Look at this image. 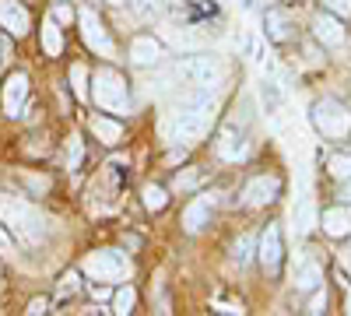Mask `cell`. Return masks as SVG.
<instances>
[{"label":"cell","instance_id":"8fae6325","mask_svg":"<svg viewBox=\"0 0 351 316\" xmlns=\"http://www.w3.org/2000/svg\"><path fill=\"white\" fill-rule=\"evenodd\" d=\"M8 218L18 225V232L28 239V243H39L46 236V225L39 218V211H32L28 204H8Z\"/></svg>","mask_w":351,"mask_h":316},{"label":"cell","instance_id":"d4e9b609","mask_svg":"<svg viewBox=\"0 0 351 316\" xmlns=\"http://www.w3.org/2000/svg\"><path fill=\"white\" fill-rule=\"evenodd\" d=\"M71 88H74V95L84 102L88 99V67L84 64H74L71 67Z\"/></svg>","mask_w":351,"mask_h":316},{"label":"cell","instance_id":"9c48e42d","mask_svg":"<svg viewBox=\"0 0 351 316\" xmlns=\"http://www.w3.org/2000/svg\"><path fill=\"white\" fill-rule=\"evenodd\" d=\"M0 106L11 120H18L25 106H28V74L25 71H11L8 81H4V92H0Z\"/></svg>","mask_w":351,"mask_h":316},{"label":"cell","instance_id":"5bb4252c","mask_svg":"<svg viewBox=\"0 0 351 316\" xmlns=\"http://www.w3.org/2000/svg\"><path fill=\"white\" fill-rule=\"evenodd\" d=\"M211 211H215V200L211 197H193L190 204H186V211H183V228H186L190 236L204 232V228L211 225Z\"/></svg>","mask_w":351,"mask_h":316},{"label":"cell","instance_id":"6da1fadb","mask_svg":"<svg viewBox=\"0 0 351 316\" xmlns=\"http://www.w3.org/2000/svg\"><path fill=\"white\" fill-rule=\"evenodd\" d=\"M211 112H215V95L204 88H186L176 99L172 120H169V134L172 141H197L204 130L211 127Z\"/></svg>","mask_w":351,"mask_h":316},{"label":"cell","instance_id":"4fadbf2b","mask_svg":"<svg viewBox=\"0 0 351 316\" xmlns=\"http://www.w3.org/2000/svg\"><path fill=\"white\" fill-rule=\"evenodd\" d=\"M313 36H316V42H324V46H344V25H341V18L337 14H330V11H319L316 18H313Z\"/></svg>","mask_w":351,"mask_h":316},{"label":"cell","instance_id":"d6986e66","mask_svg":"<svg viewBox=\"0 0 351 316\" xmlns=\"http://www.w3.org/2000/svg\"><path fill=\"white\" fill-rule=\"evenodd\" d=\"M319 281H324V267L313 264V260H306V264L295 271V289H299V292H316Z\"/></svg>","mask_w":351,"mask_h":316},{"label":"cell","instance_id":"603a6c76","mask_svg":"<svg viewBox=\"0 0 351 316\" xmlns=\"http://www.w3.org/2000/svg\"><path fill=\"white\" fill-rule=\"evenodd\" d=\"M134 306H137V292L130 289V284H127V289H120V292L112 295V313L127 316V313H134Z\"/></svg>","mask_w":351,"mask_h":316},{"label":"cell","instance_id":"7c38bea8","mask_svg":"<svg viewBox=\"0 0 351 316\" xmlns=\"http://www.w3.org/2000/svg\"><path fill=\"white\" fill-rule=\"evenodd\" d=\"M0 28L14 39L25 36L28 28H32V18H28L25 4H18V0H0Z\"/></svg>","mask_w":351,"mask_h":316},{"label":"cell","instance_id":"3957f363","mask_svg":"<svg viewBox=\"0 0 351 316\" xmlns=\"http://www.w3.org/2000/svg\"><path fill=\"white\" fill-rule=\"evenodd\" d=\"M92 84H95V88L88 92V95H92V99L99 102V109L116 112V117L130 112V88H127V81H123V74H120V71H112V67H99V71H95V77H92Z\"/></svg>","mask_w":351,"mask_h":316},{"label":"cell","instance_id":"ab89813d","mask_svg":"<svg viewBox=\"0 0 351 316\" xmlns=\"http://www.w3.org/2000/svg\"><path fill=\"white\" fill-rule=\"evenodd\" d=\"M109 4H116V8H120V4H127V0H109Z\"/></svg>","mask_w":351,"mask_h":316},{"label":"cell","instance_id":"8d00e7d4","mask_svg":"<svg viewBox=\"0 0 351 316\" xmlns=\"http://www.w3.org/2000/svg\"><path fill=\"white\" fill-rule=\"evenodd\" d=\"M337 197H341V204H351V180H344V186L337 190Z\"/></svg>","mask_w":351,"mask_h":316},{"label":"cell","instance_id":"83f0119b","mask_svg":"<svg viewBox=\"0 0 351 316\" xmlns=\"http://www.w3.org/2000/svg\"><path fill=\"white\" fill-rule=\"evenodd\" d=\"M74 18H77L74 4H67V0H53V21L56 25H71Z\"/></svg>","mask_w":351,"mask_h":316},{"label":"cell","instance_id":"8992f818","mask_svg":"<svg viewBox=\"0 0 351 316\" xmlns=\"http://www.w3.org/2000/svg\"><path fill=\"white\" fill-rule=\"evenodd\" d=\"M256 256L263 264V274L267 278H281V267H285V243H281V228L278 225H267L263 236L256 243Z\"/></svg>","mask_w":351,"mask_h":316},{"label":"cell","instance_id":"cb8c5ba5","mask_svg":"<svg viewBox=\"0 0 351 316\" xmlns=\"http://www.w3.org/2000/svg\"><path fill=\"white\" fill-rule=\"evenodd\" d=\"M327 172L334 180H351V155H330V162H327Z\"/></svg>","mask_w":351,"mask_h":316},{"label":"cell","instance_id":"7402d4cb","mask_svg":"<svg viewBox=\"0 0 351 316\" xmlns=\"http://www.w3.org/2000/svg\"><path fill=\"white\" fill-rule=\"evenodd\" d=\"M253 253H256V243L250 236H239L236 243H232V260H236L239 267H246L253 260Z\"/></svg>","mask_w":351,"mask_h":316},{"label":"cell","instance_id":"836d02e7","mask_svg":"<svg viewBox=\"0 0 351 316\" xmlns=\"http://www.w3.org/2000/svg\"><path fill=\"white\" fill-rule=\"evenodd\" d=\"M197 172H180V176H176V186H180V190H193L197 186Z\"/></svg>","mask_w":351,"mask_h":316},{"label":"cell","instance_id":"d590c367","mask_svg":"<svg viewBox=\"0 0 351 316\" xmlns=\"http://www.w3.org/2000/svg\"><path fill=\"white\" fill-rule=\"evenodd\" d=\"M28 316H39V313H49V299H32L28 302V309H25Z\"/></svg>","mask_w":351,"mask_h":316},{"label":"cell","instance_id":"60d3db41","mask_svg":"<svg viewBox=\"0 0 351 316\" xmlns=\"http://www.w3.org/2000/svg\"><path fill=\"white\" fill-rule=\"evenodd\" d=\"M0 274H4V267H0Z\"/></svg>","mask_w":351,"mask_h":316},{"label":"cell","instance_id":"2e32d148","mask_svg":"<svg viewBox=\"0 0 351 316\" xmlns=\"http://www.w3.org/2000/svg\"><path fill=\"white\" fill-rule=\"evenodd\" d=\"M319 228H324L330 239H344V236H351V204L327 208L324 215H319Z\"/></svg>","mask_w":351,"mask_h":316},{"label":"cell","instance_id":"4316f807","mask_svg":"<svg viewBox=\"0 0 351 316\" xmlns=\"http://www.w3.org/2000/svg\"><path fill=\"white\" fill-rule=\"evenodd\" d=\"M295 225H299V232H309V228L316 225V215H313V200H302V204L295 208Z\"/></svg>","mask_w":351,"mask_h":316},{"label":"cell","instance_id":"4dcf8cb0","mask_svg":"<svg viewBox=\"0 0 351 316\" xmlns=\"http://www.w3.org/2000/svg\"><path fill=\"white\" fill-rule=\"evenodd\" d=\"M324 11H330L337 18H351V0H324Z\"/></svg>","mask_w":351,"mask_h":316},{"label":"cell","instance_id":"f35d334b","mask_svg":"<svg viewBox=\"0 0 351 316\" xmlns=\"http://www.w3.org/2000/svg\"><path fill=\"white\" fill-rule=\"evenodd\" d=\"M344 313H351V289H348V295H344Z\"/></svg>","mask_w":351,"mask_h":316},{"label":"cell","instance_id":"e0dca14e","mask_svg":"<svg viewBox=\"0 0 351 316\" xmlns=\"http://www.w3.org/2000/svg\"><path fill=\"white\" fill-rule=\"evenodd\" d=\"M263 36H267L271 42H278V46H285V42H291V18L285 14V11H278V8H271L267 14H263Z\"/></svg>","mask_w":351,"mask_h":316},{"label":"cell","instance_id":"ffe728a7","mask_svg":"<svg viewBox=\"0 0 351 316\" xmlns=\"http://www.w3.org/2000/svg\"><path fill=\"white\" fill-rule=\"evenodd\" d=\"M141 197H144V208H148L152 215H158V211L169 208V193H165V186H158V183H148V186L141 190Z\"/></svg>","mask_w":351,"mask_h":316},{"label":"cell","instance_id":"d6a6232c","mask_svg":"<svg viewBox=\"0 0 351 316\" xmlns=\"http://www.w3.org/2000/svg\"><path fill=\"white\" fill-rule=\"evenodd\" d=\"M324 309H327V292H324V289H319V292H316V295L309 299V306H306V313H324Z\"/></svg>","mask_w":351,"mask_h":316},{"label":"cell","instance_id":"ac0fdd59","mask_svg":"<svg viewBox=\"0 0 351 316\" xmlns=\"http://www.w3.org/2000/svg\"><path fill=\"white\" fill-rule=\"evenodd\" d=\"M92 134L102 141V145H120L123 123L116 120V117H95V120H92Z\"/></svg>","mask_w":351,"mask_h":316},{"label":"cell","instance_id":"52a82bcc","mask_svg":"<svg viewBox=\"0 0 351 316\" xmlns=\"http://www.w3.org/2000/svg\"><path fill=\"white\" fill-rule=\"evenodd\" d=\"M77 21H81V36H84V46L92 53H102V56H112V39H109V28L106 21L95 14V11H77Z\"/></svg>","mask_w":351,"mask_h":316},{"label":"cell","instance_id":"1f68e13d","mask_svg":"<svg viewBox=\"0 0 351 316\" xmlns=\"http://www.w3.org/2000/svg\"><path fill=\"white\" fill-rule=\"evenodd\" d=\"M81 158H84L81 137H71V148H67V165H71V169H77V165H81Z\"/></svg>","mask_w":351,"mask_h":316},{"label":"cell","instance_id":"30bf717a","mask_svg":"<svg viewBox=\"0 0 351 316\" xmlns=\"http://www.w3.org/2000/svg\"><path fill=\"white\" fill-rule=\"evenodd\" d=\"M278 193H281V180L278 176H256V180L246 183L243 200H246V208H267V204L278 200Z\"/></svg>","mask_w":351,"mask_h":316},{"label":"cell","instance_id":"484cf974","mask_svg":"<svg viewBox=\"0 0 351 316\" xmlns=\"http://www.w3.org/2000/svg\"><path fill=\"white\" fill-rule=\"evenodd\" d=\"M260 99H263V109H267V112H278V106H281L278 84H274V81H263V84H260Z\"/></svg>","mask_w":351,"mask_h":316},{"label":"cell","instance_id":"5b68a950","mask_svg":"<svg viewBox=\"0 0 351 316\" xmlns=\"http://www.w3.org/2000/svg\"><path fill=\"white\" fill-rule=\"evenodd\" d=\"M84 271L95 281H120V278L130 274V260L120 250H95V253L84 256Z\"/></svg>","mask_w":351,"mask_h":316},{"label":"cell","instance_id":"f1b7e54d","mask_svg":"<svg viewBox=\"0 0 351 316\" xmlns=\"http://www.w3.org/2000/svg\"><path fill=\"white\" fill-rule=\"evenodd\" d=\"M77 292H81V281H77L74 271H67V274L60 278V299H74Z\"/></svg>","mask_w":351,"mask_h":316},{"label":"cell","instance_id":"f546056e","mask_svg":"<svg viewBox=\"0 0 351 316\" xmlns=\"http://www.w3.org/2000/svg\"><path fill=\"white\" fill-rule=\"evenodd\" d=\"M127 4L134 8L137 18H152V14L158 11V0H127Z\"/></svg>","mask_w":351,"mask_h":316},{"label":"cell","instance_id":"9a60e30c","mask_svg":"<svg viewBox=\"0 0 351 316\" xmlns=\"http://www.w3.org/2000/svg\"><path fill=\"white\" fill-rule=\"evenodd\" d=\"M162 56H165V46L155 36H137L130 42V60L137 67H155V64H162Z\"/></svg>","mask_w":351,"mask_h":316},{"label":"cell","instance_id":"e575fe53","mask_svg":"<svg viewBox=\"0 0 351 316\" xmlns=\"http://www.w3.org/2000/svg\"><path fill=\"white\" fill-rule=\"evenodd\" d=\"M0 253H14V236L0 225Z\"/></svg>","mask_w":351,"mask_h":316},{"label":"cell","instance_id":"44dd1931","mask_svg":"<svg viewBox=\"0 0 351 316\" xmlns=\"http://www.w3.org/2000/svg\"><path fill=\"white\" fill-rule=\"evenodd\" d=\"M43 49H46V56H60V49H64V39H60V25H56L53 18L43 25Z\"/></svg>","mask_w":351,"mask_h":316},{"label":"cell","instance_id":"7a4b0ae2","mask_svg":"<svg viewBox=\"0 0 351 316\" xmlns=\"http://www.w3.org/2000/svg\"><path fill=\"white\" fill-rule=\"evenodd\" d=\"M176 74L186 88H204V92H215V84L225 77V60L215 53H193V56H183L176 64Z\"/></svg>","mask_w":351,"mask_h":316},{"label":"cell","instance_id":"277c9868","mask_svg":"<svg viewBox=\"0 0 351 316\" xmlns=\"http://www.w3.org/2000/svg\"><path fill=\"white\" fill-rule=\"evenodd\" d=\"M309 117H313V127L327 141H341V137L351 134V109L341 106L337 99H319Z\"/></svg>","mask_w":351,"mask_h":316},{"label":"cell","instance_id":"ba28073f","mask_svg":"<svg viewBox=\"0 0 351 316\" xmlns=\"http://www.w3.org/2000/svg\"><path fill=\"white\" fill-rule=\"evenodd\" d=\"M215 151H218L225 162H239V158H246V151H250V145H246V130H243L236 120L221 123V130H218V137H215Z\"/></svg>","mask_w":351,"mask_h":316},{"label":"cell","instance_id":"74e56055","mask_svg":"<svg viewBox=\"0 0 351 316\" xmlns=\"http://www.w3.org/2000/svg\"><path fill=\"white\" fill-rule=\"evenodd\" d=\"M92 299H95V302L109 299V289H106V284H95V289H92Z\"/></svg>","mask_w":351,"mask_h":316}]
</instances>
